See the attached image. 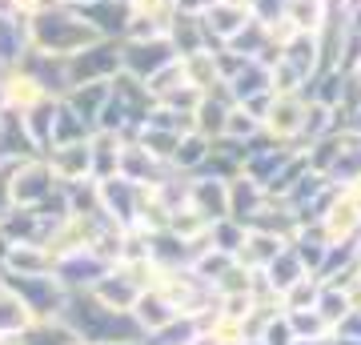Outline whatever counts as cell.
I'll return each mask as SVG.
<instances>
[{
    "mask_svg": "<svg viewBox=\"0 0 361 345\" xmlns=\"http://www.w3.org/2000/svg\"><path fill=\"white\" fill-rule=\"evenodd\" d=\"M28 28H32V49L49 52V56H73V52H80L85 44L97 40L89 20L61 0H52L40 13L28 16Z\"/></svg>",
    "mask_w": 361,
    "mask_h": 345,
    "instance_id": "1",
    "label": "cell"
},
{
    "mask_svg": "<svg viewBox=\"0 0 361 345\" xmlns=\"http://www.w3.org/2000/svg\"><path fill=\"white\" fill-rule=\"evenodd\" d=\"M116 73H125L121 40L97 37L92 44H85L80 52L68 56V89H73V85H92V80H113Z\"/></svg>",
    "mask_w": 361,
    "mask_h": 345,
    "instance_id": "2",
    "label": "cell"
},
{
    "mask_svg": "<svg viewBox=\"0 0 361 345\" xmlns=\"http://www.w3.org/2000/svg\"><path fill=\"white\" fill-rule=\"evenodd\" d=\"M305 109H310V97H305V92H273L269 109L261 116L265 137H269V141H281V145H301Z\"/></svg>",
    "mask_w": 361,
    "mask_h": 345,
    "instance_id": "3",
    "label": "cell"
},
{
    "mask_svg": "<svg viewBox=\"0 0 361 345\" xmlns=\"http://www.w3.org/2000/svg\"><path fill=\"white\" fill-rule=\"evenodd\" d=\"M121 61H125V73L137 80H149L153 73H161L165 64L177 61V52L169 44V37H141V40H121Z\"/></svg>",
    "mask_w": 361,
    "mask_h": 345,
    "instance_id": "4",
    "label": "cell"
},
{
    "mask_svg": "<svg viewBox=\"0 0 361 345\" xmlns=\"http://www.w3.org/2000/svg\"><path fill=\"white\" fill-rule=\"evenodd\" d=\"M249 20H253V13L241 8V4H229V0H209L201 8V25H205V37L213 49H225Z\"/></svg>",
    "mask_w": 361,
    "mask_h": 345,
    "instance_id": "5",
    "label": "cell"
},
{
    "mask_svg": "<svg viewBox=\"0 0 361 345\" xmlns=\"http://www.w3.org/2000/svg\"><path fill=\"white\" fill-rule=\"evenodd\" d=\"M32 52V28L28 16L0 4V68H13Z\"/></svg>",
    "mask_w": 361,
    "mask_h": 345,
    "instance_id": "6",
    "label": "cell"
},
{
    "mask_svg": "<svg viewBox=\"0 0 361 345\" xmlns=\"http://www.w3.org/2000/svg\"><path fill=\"white\" fill-rule=\"evenodd\" d=\"M85 20L92 25V32L104 40H125L129 32V20H133V4L129 0H97L89 8H77Z\"/></svg>",
    "mask_w": 361,
    "mask_h": 345,
    "instance_id": "7",
    "label": "cell"
},
{
    "mask_svg": "<svg viewBox=\"0 0 361 345\" xmlns=\"http://www.w3.org/2000/svg\"><path fill=\"white\" fill-rule=\"evenodd\" d=\"M165 37H169V44H173L177 56H193V52L213 49L205 37V25H201V13H180V8H173V16H169V25H165Z\"/></svg>",
    "mask_w": 361,
    "mask_h": 345,
    "instance_id": "8",
    "label": "cell"
},
{
    "mask_svg": "<svg viewBox=\"0 0 361 345\" xmlns=\"http://www.w3.org/2000/svg\"><path fill=\"white\" fill-rule=\"evenodd\" d=\"M109 92H113V80H92V85H73V89L61 97V101H65L89 128H97V121H101V109L109 104Z\"/></svg>",
    "mask_w": 361,
    "mask_h": 345,
    "instance_id": "9",
    "label": "cell"
},
{
    "mask_svg": "<svg viewBox=\"0 0 361 345\" xmlns=\"http://www.w3.org/2000/svg\"><path fill=\"white\" fill-rule=\"evenodd\" d=\"M265 205H269V193L261 189L253 177L237 173V177L229 181V217H237V221H245V225H253V217H257Z\"/></svg>",
    "mask_w": 361,
    "mask_h": 345,
    "instance_id": "10",
    "label": "cell"
},
{
    "mask_svg": "<svg viewBox=\"0 0 361 345\" xmlns=\"http://www.w3.org/2000/svg\"><path fill=\"white\" fill-rule=\"evenodd\" d=\"M285 245H289V237H281V233L249 229V233H245V245H241V253H237V261H241L245 269H253V273H261V269L269 265L273 257L281 253Z\"/></svg>",
    "mask_w": 361,
    "mask_h": 345,
    "instance_id": "11",
    "label": "cell"
},
{
    "mask_svg": "<svg viewBox=\"0 0 361 345\" xmlns=\"http://www.w3.org/2000/svg\"><path fill=\"white\" fill-rule=\"evenodd\" d=\"M325 177L334 181L337 189H349L353 181H361V137L357 133L341 128V149H337V161Z\"/></svg>",
    "mask_w": 361,
    "mask_h": 345,
    "instance_id": "12",
    "label": "cell"
},
{
    "mask_svg": "<svg viewBox=\"0 0 361 345\" xmlns=\"http://www.w3.org/2000/svg\"><path fill=\"white\" fill-rule=\"evenodd\" d=\"M305 273H310V269L301 265V257L293 253V245H285L281 253H277V257L269 261V265L261 269V277H265V285H269V289H273L277 297H281V293H285V289H289L293 282H301Z\"/></svg>",
    "mask_w": 361,
    "mask_h": 345,
    "instance_id": "13",
    "label": "cell"
},
{
    "mask_svg": "<svg viewBox=\"0 0 361 345\" xmlns=\"http://www.w3.org/2000/svg\"><path fill=\"white\" fill-rule=\"evenodd\" d=\"M209 149H213V141L209 137H201L197 128H189V133H180V141H177V153H173V169L177 173H201L209 161Z\"/></svg>",
    "mask_w": 361,
    "mask_h": 345,
    "instance_id": "14",
    "label": "cell"
},
{
    "mask_svg": "<svg viewBox=\"0 0 361 345\" xmlns=\"http://www.w3.org/2000/svg\"><path fill=\"white\" fill-rule=\"evenodd\" d=\"M349 309H357L353 293H349L345 285H334V282H322V293H317V313L329 321V329H334L337 321L345 317Z\"/></svg>",
    "mask_w": 361,
    "mask_h": 345,
    "instance_id": "15",
    "label": "cell"
},
{
    "mask_svg": "<svg viewBox=\"0 0 361 345\" xmlns=\"http://www.w3.org/2000/svg\"><path fill=\"white\" fill-rule=\"evenodd\" d=\"M257 137H265V128H261V116H253L245 104H233V109H229V121H225V141L253 145Z\"/></svg>",
    "mask_w": 361,
    "mask_h": 345,
    "instance_id": "16",
    "label": "cell"
},
{
    "mask_svg": "<svg viewBox=\"0 0 361 345\" xmlns=\"http://www.w3.org/2000/svg\"><path fill=\"white\" fill-rule=\"evenodd\" d=\"M317 293H322V277L305 273L301 282H293L281 293V309H285V313H293V309H313V305H317Z\"/></svg>",
    "mask_w": 361,
    "mask_h": 345,
    "instance_id": "17",
    "label": "cell"
},
{
    "mask_svg": "<svg viewBox=\"0 0 361 345\" xmlns=\"http://www.w3.org/2000/svg\"><path fill=\"white\" fill-rule=\"evenodd\" d=\"M289 317V325H293V337H329V321L317 313V305L313 309H293V313H285Z\"/></svg>",
    "mask_w": 361,
    "mask_h": 345,
    "instance_id": "18",
    "label": "cell"
},
{
    "mask_svg": "<svg viewBox=\"0 0 361 345\" xmlns=\"http://www.w3.org/2000/svg\"><path fill=\"white\" fill-rule=\"evenodd\" d=\"M257 341L261 345H293V325H289V317H285V309H277V313L265 317Z\"/></svg>",
    "mask_w": 361,
    "mask_h": 345,
    "instance_id": "19",
    "label": "cell"
},
{
    "mask_svg": "<svg viewBox=\"0 0 361 345\" xmlns=\"http://www.w3.org/2000/svg\"><path fill=\"white\" fill-rule=\"evenodd\" d=\"M334 337H349V341H361V305L349 309L345 317L334 325Z\"/></svg>",
    "mask_w": 361,
    "mask_h": 345,
    "instance_id": "20",
    "label": "cell"
},
{
    "mask_svg": "<svg viewBox=\"0 0 361 345\" xmlns=\"http://www.w3.org/2000/svg\"><path fill=\"white\" fill-rule=\"evenodd\" d=\"M4 8H16V13H25V16H32V13H40L44 4H52V0H0Z\"/></svg>",
    "mask_w": 361,
    "mask_h": 345,
    "instance_id": "21",
    "label": "cell"
},
{
    "mask_svg": "<svg viewBox=\"0 0 361 345\" xmlns=\"http://www.w3.org/2000/svg\"><path fill=\"white\" fill-rule=\"evenodd\" d=\"M345 128L361 137V97H357V101H353V104L345 109Z\"/></svg>",
    "mask_w": 361,
    "mask_h": 345,
    "instance_id": "22",
    "label": "cell"
},
{
    "mask_svg": "<svg viewBox=\"0 0 361 345\" xmlns=\"http://www.w3.org/2000/svg\"><path fill=\"white\" fill-rule=\"evenodd\" d=\"M173 4H177L180 13H201V8H205L209 0H173Z\"/></svg>",
    "mask_w": 361,
    "mask_h": 345,
    "instance_id": "23",
    "label": "cell"
},
{
    "mask_svg": "<svg viewBox=\"0 0 361 345\" xmlns=\"http://www.w3.org/2000/svg\"><path fill=\"white\" fill-rule=\"evenodd\" d=\"M293 345H329V337H293Z\"/></svg>",
    "mask_w": 361,
    "mask_h": 345,
    "instance_id": "24",
    "label": "cell"
},
{
    "mask_svg": "<svg viewBox=\"0 0 361 345\" xmlns=\"http://www.w3.org/2000/svg\"><path fill=\"white\" fill-rule=\"evenodd\" d=\"M61 4H68V8H89V4H97V0H61Z\"/></svg>",
    "mask_w": 361,
    "mask_h": 345,
    "instance_id": "25",
    "label": "cell"
},
{
    "mask_svg": "<svg viewBox=\"0 0 361 345\" xmlns=\"http://www.w3.org/2000/svg\"><path fill=\"white\" fill-rule=\"evenodd\" d=\"M353 249H357V261H361V233H357V241H353Z\"/></svg>",
    "mask_w": 361,
    "mask_h": 345,
    "instance_id": "26",
    "label": "cell"
}]
</instances>
